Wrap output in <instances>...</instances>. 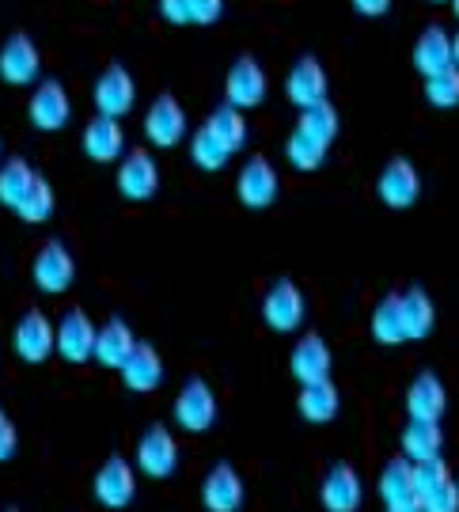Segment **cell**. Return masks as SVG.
Masks as SVG:
<instances>
[{"instance_id":"7c38bea8","label":"cell","mask_w":459,"mask_h":512,"mask_svg":"<svg viewBox=\"0 0 459 512\" xmlns=\"http://www.w3.org/2000/svg\"><path fill=\"white\" fill-rule=\"evenodd\" d=\"M12 346H16L19 361L27 365H42L46 357H54V323L46 319V311H23L16 330H12Z\"/></svg>"},{"instance_id":"8992f818","label":"cell","mask_w":459,"mask_h":512,"mask_svg":"<svg viewBox=\"0 0 459 512\" xmlns=\"http://www.w3.org/2000/svg\"><path fill=\"white\" fill-rule=\"evenodd\" d=\"M179 467V440L167 425H148L137 437V471L148 478H171Z\"/></svg>"},{"instance_id":"4fadbf2b","label":"cell","mask_w":459,"mask_h":512,"mask_svg":"<svg viewBox=\"0 0 459 512\" xmlns=\"http://www.w3.org/2000/svg\"><path fill=\"white\" fill-rule=\"evenodd\" d=\"M186 133V110L171 92L156 95L145 114V137L156 148H175Z\"/></svg>"},{"instance_id":"83f0119b","label":"cell","mask_w":459,"mask_h":512,"mask_svg":"<svg viewBox=\"0 0 459 512\" xmlns=\"http://www.w3.org/2000/svg\"><path fill=\"white\" fill-rule=\"evenodd\" d=\"M452 65V35L444 27H425L414 42V69L422 76H433Z\"/></svg>"},{"instance_id":"2e32d148","label":"cell","mask_w":459,"mask_h":512,"mask_svg":"<svg viewBox=\"0 0 459 512\" xmlns=\"http://www.w3.org/2000/svg\"><path fill=\"white\" fill-rule=\"evenodd\" d=\"M31 274H35V285L42 289V293H65L76 277L73 251H69L61 239H46V243H42V251L35 255Z\"/></svg>"},{"instance_id":"e575fe53","label":"cell","mask_w":459,"mask_h":512,"mask_svg":"<svg viewBox=\"0 0 459 512\" xmlns=\"http://www.w3.org/2000/svg\"><path fill=\"white\" fill-rule=\"evenodd\" d=\"M54 186L46 183V179H42V175H38L35 179V186H31V190H27V198H23V202H19V220H27V224H42V220H50L54 217Z\"/></svg>"},{"instance_id":"74e56055","label":"cell","mask_w":459,"mask_h":512,"mask_svg":"<svg viewBox=\"0 0 459 512\" xmlns=\"http://www.w3.org/2000/svg\"><path fill=\"white\" fill-rule=\"evenodd\" d=\"M224 16V0H190V23H217Z\"/></svg>"},{"instance_id":"277c9868","label":"cell","mask_w":459,"mask_h":512,"mask_svg":"<svg viewBox=\"0 0 459 512\" xmlns=\"http://www.w3.org/2000/svg\"><path fill=\"white\" fill-rule=\"evenodd\" d=\"M175 421H179V429L186 433H209L213 425H217V414H221V406H217V395H213V387L205 384L202 376H194V380H186L183 391L175 395Z\"/></svg>"},{"instance_id":"ee69618b","label":"cell","mask_w":459,"mask_h":512,"mask_svg":"<svg viewBox=\"0 0 459 512\" xmlns=\"http://www.w3.org/2000/svg\"><path fill=\"white\" fill-rule=\"evenodd\" d=\"M452 4V12H456V19H459V0H448Z\"/></svg>"},{"instance_id":"7402d4cb","label":"cell","mask_w":459,"mask_h":512,"mask_svg":"<svg viewBox=\"0 0 459 512\" xmlns=\"http://www.w3.org/2000/svg\"><path fill=\"white\" fill-rule=\"evenodd\" d=\"M122 380H126L133 395L156 391V387L164 384V357H160V349L152 346V342H137L133 353H129V361L122 365Z\"/></svg>"},{"instance_id":"5bb4252c","label":"cell","mask_w":459,"mask_h":512,"mask_svg":"<svg viewBox=\"0 0 459 512\" xmlns=\"http://www.w3.org/2000/svg\"><path fill=\"white\" fill-rule=\"evenodd\" d=\"M38 69H42V57H38V46L31 42V35H16L0 46V80L12 84V88H31L38 80Z\"/></svg>"},{"instance_id":"d4e9b609","label":"cell","mask_w":459,"mask_h":512,"mask_svg":"<svg viewBox=\"0 0 459 512\" xmlns=\"http://www.w3.org/2000/svg\"><path fill=\"white\" fill-rule=\"evenodd\" d=\"M399 308H403V334L406 342H422L437 327V304L425 293L422 285H410L406 293H399Z\"/></svg>"},{"instance_id":"603a6c76","label":"cell","mask_w":459,"mask_h":512,"mask_svg":"<svg viewBox=\"0 0 459 512\" xmlns=\"http://www.w3.org/2000/svg\"><path fill=\"white\" fill-rule=\"evenodd\" d=\"M80 145H84V156H88V160H95V164H111V160L122 156V148H126V129H122V122H114V118L95 114L92 122L84 126Z\"/></svg>"},{"instance_id":"e0dca14e","label":"cell","mask_w":459,"mask_h":512,"mask_svg":"<svg viewBox=\"0 0 459 512\" xmlns=\"http://www.w3.org/2000/svg\"><path fill=\"white\" fill-rule=\"evenodd\" d=\"M27 118H31V126L42 129V133H54V129L69 126V118H73V99L65 92V84H61V80H42L35 88V95H31Z\"/></svg>"},{"instance_id":"ab89813d","label":"cell","mask_w":459,"mask_h":512,"mask_svg":"<svg viewBox=\"0 0 459 512\" xmlns=\"http://www.w3.org/2000/svg\"><path fill=\"white\" fill-rule=\"evenodd\" d=\"M12 456H16V425L4 418L0 421V463Z\"/></svg>"},{"instance_id":"d6986e66","label":"cell","mask_w":459,"mask_h":512,"mask_svg":"<svg viewBox=\"0 0 459 512\" xmlns=\"http://www.w3.org/2000/svg\"><path fill=\"white\" fill-rule=\"evenodd\" d=\"M331 365H334V353L323 334H304V338H296L293 357H289V368H293L296 384L308 387V384H319V380H331Z\"/></svg>"},{"instance_id":"8d00e7d4","label":"cell","mask_w":459,"mask_h":512,"mask_svg":"<svg viewBox=\"0 0 459 512\" xmlns=\"http://www.w3.org/2000/svg\"><path fill=\"white\" fill-rule=\"evenodd\" d=\"M425 99L441 110L459 107V69L456 65H448V69H441V73L425 76Z\"/></svg>"},{"instance_id":"6da1fadb","label":"cell","mask_w":459,"mask_h":512,"mask_svg":"<svg viewBox=\"0 0 459 512\" xmlns=\"http://www.w3.org/2000/svg\"><path fill=\"white\" fill-rule=\"evenodd\" d=\"M414 505L422 512H459V482L444 459L414 467Z\"/></svg>"},{"instance_id":"30bf717a","label":"cell","mask_w":459,"mask_h":512,"mask_svg":"<svg viewBox=\"0 0 459 512\" xmlns=\"http://www.w3.org/2000/svg\"><path fill=\"white\" fill-rule=\"evenodd\" d=\"M160 190V164L148 148H129L118 167V194L129 202H148Z\"/></svg>"},{"instance_id":"484cf974","label":"cell","mask_w":459,"mask_h":512,"mask_svg":"<svg viewBox=\"0 0 459 512\" xmlns=\"http://www.w3.org/2000/svg\"><path fill=\"white\" fill-rule=\"evenodd\" d=\"M441 448H444L441 421H406L403 437H399V456L410 459L418 467V463L441 459Z\"/></svg>"},{"instance_id":"7bdbcfd3","label":"cell","mask_w":459,"mask_h":512,"mask_svg":"<svg viewBox=\"0 0 459 512\" xmlns=\"http://www.w3.org/2000/svg\"><path fill=\"white\" fill-rule=\"evenodd\" d=\"M452 65L459 69V31H456V38H452Z\"/></svg>"},{"instance_id":"8fae6325","label":"cell","mask_w":459,"mask_h":512,"mask_svg":"<svg viewBox=\"0 0 459 512\" xmlns=\"http://www.w3.org/2000/svg\"><path fill=\"white\" fill-rule=\"evenodd\" d=\"M376 194H380V202H384L387 209H410V205L418 202V194H422V175H418V167L410 164L406 156L387 160L384 171H380V179H376Z\"/></svg>"},{"instance_id":"3957f363","label":"cell","mask_w":459,"mask_h":512,"mask_svg":"<svg viewBox=\"0 0 459 512\" xmlns=\"http://www.w3.org/2000/svg\"><path fill=\"white\" fill-rule=\"evenodd\" d=\"M304 315H308V300L296 289V281L293 277H277L274 285L266 289V296H262L266 327L277 330V334H293V330H300Z\"/></svg>"},{"instance_id":"5b68a950","label":"cell","mask_w":459,"mask_h":512,"mask_svg":"<svg viewBox=\"0 0 459 512\" xmlns=\"http://www.w3.org/2000/svg\"><path fill=\"white\" fill-rule=\"evenodd\" d=\"M92 494L103 509H129V501L137 497V467L126 456H111L95 471Z\"/></svg>"},{"instance_id":"ac0fdd59","label":"cell","mask_w":459,"mask_h":512,"mask_svg":"<svg viewBox=\"0 0 459 512\" xmlns=\"http://www.w3.org/2000/svg\"><path fill=\"white\" fill-rule=\"evenodd\" d=\"M224 95H228V107L236 110H251L266 99V73L251 54L232 61L228 80H224Z\"/></svg>"},{"instance_id":"9c48e42d","label":"cell","mask_w":459,"mask_h":512,"mask_svg":"<svg viewBox=\"0 0 459 512\" xmlns=\"http://www.w3.org/2000/svg\"><path fill=\"white\" fill-rule=\"evenodd\" d=\"M137 103V84H133V73H129L126 65H107L103 76L95 80V107L103 118H114V122H122L129 110Z\"/></svg>"},{"instance_id":"ffe728a7","label":"cell","mask_w":459,"mask_h":512,"mask_svg":"<svg viewBox=\"0 0 459 512\" xmlns=\"http://www.w3.org/2000/svg\"><path fill=\"white\" fill-rule=\"evenodd\" d=\"M444 406H448V391H444L441 376L433 368L418 372L406 387V414H410V421H441Z\"/></svg>"},{"instance_id":"4dcf8cb0","label":"cell","mask_w":459,"mask_h":512,"mask_svg":"<svg viewBox=\"0 0 459 512\" xmlns=\"http://www.w3.org/2000/svg\"><path fill=\"white\" fill-rule=\"evenodd\" d=\"M372 338L380 346H403V308H399V293H387L376 311H372Z\"/></svg>"},{"instance_id":"f6af8a7d","label":"cell","mask_w":459,"mask_h":512,"mask_svg":"<svg viewBox=\"0 0 459 512\" xmlns=\"http://www.w3.org/2000/svg\"><path fill=\"white\" fill-rule=\"evenodd\" d=\"M4 418H8V414H4V406H0V421H4Z\"/></svg>"},{"instance_id":"f546056e","label":"cell","mask_w":459,"mask_h":512,"mask_svg":"<svg viewBox=\"0 0 459 512\" xmlns=\"http://www.w3.org/2000/svg\"><path fill=\"white\" fill-rule=\"evenodd\" d=\"M38 171L27 160H19V156H12V160H4L0 164V205H8L12 213L19 209V202L27 198V190L35 186Z\"/></svg>"},{"instance_id":"bcb514c9","label":"cell","mask_w":459,"mask_h":512,"mask_svg":"<svg viewBox=\"0 0 459 512\" xmlns=\"http://www.w3.org/2000/svg\"><path fill=\"white\" fill-rule=\"evenodd\" d=\"M429 4H444V0H429Z\"/></svg>"},{"instance_id":"d590c367","label":"cell","mask_w":459,"mask_h":512,"mask_svg":"<svg viewBox=\"0 0 459 512\" xmlns=\"http://www.w3.org/2000/svg\"><path fill=\"white\" fill-rule=\"evenodd\" d=\"M285 156H289V164L296 171H315V167H323V160H327V145H319L308 133L293 129V137L285 141Z\"/></svg>"},{"instance_id":"f35d334b","label":"cell","mask_w":459,"mask_h":512,"mask_svg":"<svg viewBox=\"0 0 459 512\" xmlns=\"http://www.w3.org/2000/svg\"><path fill=\"white\" fill-rule=\"evenodd\" d=\"M160 16L171 27H186L190 23V0H160Z\"/></svg>"},{"instance_id":"60d3db41","label":"cell","mask_w":459,"mask_h":512,"mask_svg":"<svg viewBox=\"0 0 459 512\" xmlns=\"http://www.w3.org/2000/svg\"><path fill=\"white\" fill-rule=\"evenodd\" d=\"M353 8L361 16H384L387 8H391V0H353Z\"/></svg>"},{"instance_id":"9a60e30c","label":"cell","mask_w":459,"mask_h":512,"mask_svg":"<svg viewBox=\"0 0 459 512\" xmlns=\"http://www.w3.org/2000/svg\"><path fill=\"white\" fill-rule=\"evenodd\" d=\"M243 475H239L232 463H213L202 478V505L205 512H239L243 509Z\"/></svg>"},{"instance_id":"cb8c5ba5","label":"cell","mask_w":459,"mask_h":512,"mask_svg":"<svg viewBox=\"0 0 459 512\" xmlns=\"http://www.w3.org/2000/svg\"><path fill=\"white\" fill-rule=\"evenodd\" d=\"M137 346V338H133V330H129L126 319H107L99 334H95V365L103 368H114V372H122V365L129 361V353Z\"/></svg>"},{"instance_id":"ba28073f","label":"cell","mask_w":459,"mask_h":512,"mask_svg":"<svg viewBox=\"0 0 459 512\" xmlns=\"http://www.w3.org/2000/svg\"><path fill=\"white\" fill-rule=\"evenodd\" d=\"M319 501H323V509L327 512H357L361 509V501H365V482L357 475V467L346 463V459H338L327 467V475H323V486H319Z\"/></svg>"},{"instance_id":"52a82bcc","label":"cell","mask_w":459,"mask_h":512,"mask_svg":"<svg viewBox=\"0 0 459 512\" xmlns=\"http://www.w3.org/2000/svg\"><path fill=\"white\" fill-rule=\"evenodd\" d=\"M236 194L247 209H270V205L277 202V194H281V179H277L274 164H270L262 152H255L247 164L239 167Z\"/></svg>"},{"instance_id":"44dd1931","label":"cell","mask_w":459,"mask_h":512,"mask_svg":"<svg viewBox=\"0 0 459 512\" xmlns=\"http://www.w3.org/2000/svg\"><path fill=\"white\" fill-rule=\"evenodd\" d=\"M285 95H289L300 110L323 103V99H327V69H323L312 54H304L293 69H289V76H285Z\"/></svg>"},{"instance_id":"f1b7e54d","label":"cell","mask_w":459,"mask_h":512,"mask_svg":"<svg viewBox=\"0 0 459 512\" xmlns=\"http://www.w3.org/2000/svg\"><path fill=\"white\" fill-rule=\"evenodd\" d=\"M376 494L384 497V505H399V501H414V463L403 456H391L380 467L376 478Z\"/></svg>"},{"instance_id":"1f68e13d","label":"cell","mask_w":459,"mask_h":512,"mask_svg":"<svg viewBox=\"0 0 459 512\" xmlns=\"http://www.w3.org/2000/svg\"><path fill=\"white\" fill-rule=\"evenodd\" d=\"M205 126H209V133H213L228 152H239V148L247 145V114L236 107H228V103L213 110Z\"/></svg>"},{"instance_id":"d6a6232c","label":"cell","mask_w":459,"mask_h":512,"mask_svg":"<svg viewBox=\"0 0 459 512\" xmlns=\"http://www.w3.org/2000/svg\"><path fill=\"white\" fill-rule=\"evenodd\" d=\"M296 129H300V133H308V137L319 141V145L331 148V141L338 137V129H342V122H338V110H334L331 99H323V103H315V107L300 110Z\"/></svg>"},{"instance_id":"c3c4849f","label":"cell","mask_w":459,"mask_h":512,"mask_svg":"<svg viewBox=\"0 0 459 512\" xmlns=\"http://www.w3.org/2000/svg\"><path fill=\"white\" fill-rule=\"evenodd\" d=\"M12 512H16V509H12Z\"/></svg>"},{"instance_id":"7dc6e473","label":"cell","mask_w":459,"mask_h":512,"mask_svg":"<svg viewBox=\"0 0 459 512\" xmlns=\"http://www.w3.org/2000/svg\"><path fill=\"white\" fill-rule=\"evenodd\" d=\"M456 482H459V475H456Z\"/></svg>"},{"instance_id":"836d02e7","label":"cell","mask_w":459,"mask_h":512,"mask_svg":"<svg viewBox=\"0 0 459 512\" xmlns=\"http://www.w3.org/2000/svg\"><path fill=\"white\" fill-rule=\"evenodd\" d=\"M190 160L202 167V171L213 175V171H221V167L232 160V152H228V148L209 133V126H202L198 133H194V141H190Z\"/></svg>"},{"instance_id":"b9f144b4","label":"cell","mask_w":459,"mask_h":512,"mask_svg":"<svg viewBox=\"0 0 459 512\" xmlns=\"http://www.w3.org/2000/svg\"><path fill=\"white\" fill-rule=\"evenodd\" d=\"M384 512H422V509H418L414 501H399V505H387Z\"/></svg>"},{"instance_id":"4316f807","label":"cell","mask_w":459,"mask_h":512,"mask_svg":"<svg viewBox=\"0 0 459 512\" xmlns=\"http://www.w3.org/2000/svg\"><path fill=\"white\" fill-rule=\"evenodd\" d=\"M338 406H342V395L334 380H319V384L300 387V399H296V410L300 418L312 421V425H327V421L338 418Z\"/></svg>"},{"instance_id":"7a4b0ae2","label":"cell","mask_w":459,"mask_h":512,"mask_svg":"<svg viewBox=\"0 0 459 512\" xmlns=\"http://www.w3.org/2000/svg\"><path fill=\"white\" fill-rule=\"evenodd\" d=\"M95 334L99 327L84 308H69L54 323V353L69 365H88L95 357Z\"/></svg>"}]
</instances>
